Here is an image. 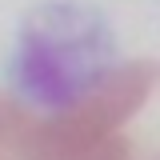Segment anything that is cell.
I'll list each match as a JSON object with an SVG mask.
<instances>
[{
    "label": "cell",
    "mask_w": 160,
    "mask_h": 160,
    "mask_svg": "<svg viewBox=\"0 0 160 160\" xmlns=\"http://www.w3.org/2000/svg\"><path fill=\"white\" fill-rule=\"evenodd\" d=\"M0 160H160V60L28 72L0 92Z\"/></svg>",
    "instance_id": "6da1fadb"
}]
</instances>
